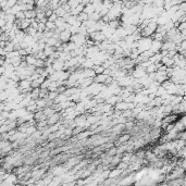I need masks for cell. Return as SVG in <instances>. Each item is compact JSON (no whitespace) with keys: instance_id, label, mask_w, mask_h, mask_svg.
<instances>
[{"instance_id":"obj_1","label":"cell","mask_w":186,"mask_h":186,"mask_svg":"<svg viewBox=\"0 0 186 186\" xmlns=\"http://www.w3.org/2000/svg\"><path fill=\"white\" fill-rule=\"evenodd\" d=\"M153 36L150 37H142V38L140 39L138 41V50H140V52L142 53V52L146 51V50H149L150 47H151V44H153Z\"/></svg>"},{"instance_id":"obj_2","label":"cell","mask_w":186,"mask_h":186,"mask_svg":"<svg viewBox=\"0 0 186 186\" xmlns=\"http://www.w3.org/2000/svg\"><path fill=\"white\" fill-rule=\"evenodd\" d=\"M88 38H89V37L84 36V35H82V34H80V33H76V34H73L70 41H74L75 44H78V46H83V45L86 44V41H87Z\"/></svg>"},{"instance_id":"obj_3","label":"cell","mask_w":186,"mask_h":186,"mask_svg":"<svg viewBox=\"0 0 186 186\" xmlns=\"http://www.w3.org/2000/svg\"><path fill=\"white\" fill-rule=\"evenodd\" d=\"M82 160H83V156H80V157H78V156L71 157L67 159V161L64 163V165H67L69 169H72V168H74L75 165H78Z\"/></svg>"},{"instance_id":"obj_4","label":"cell","mask_w":186,"mask_h":186,"mask_svg":"<svg viewBox=\"0 0 186 186\" xmlns=\"http://www.w3.org/2000/svg\"><path fill=\"white\" fill-rule=\"evenodd\" d=\"M73 34L71 33L69 29H65V31H62L60 33V36H59V39L62 41V43H69L71 40V37H72Z\"/></svg>"},{"instance_id":"obj_5","label":"cell","mask_w":186,"mask_h":186,"mask_svg":"<svg viewBox=\"0 0 186 186\" xmlns=\"http://www.w3.org/2000/svg\"><path fill=\"white\" fill-rule=\"evenodd\" d=\"M162 45H163V43L161 40L153 39V44H151V47H150V49L153 50L155 53H157V52H160L161 51V48H162Z\"/></svg>"},{"instance_id":"obj_6","label":"cell","mask_w":186,"mask_h":186,"mask_svg":"<svg viewBox=\"0 0 186 186\" xmlns=\"http://www.w3.org/2000/svg\"><path fill=\"white\" fill-rule=\"evenodd\" d=\"M64 63L65 61H63V60H61L59 58V59L54 60V62L52 63V67H53L54 71H62L64 70Z\"/></svg>"},{"instance_id":"obj_7","label":"cell","mask_w":186,"mask_h":186,"mask_svg":"<svg viewBox=\"0 0 186 186\" xmlns=\"http://www.w3.org/2000/svg\"><path fill=\"white\" fill-rule=\"evenodd\" d=\"M60 119H62L61 113H60V112H56V113L52 114L51 116H49V118L47 119V121H48V125H53V124L58 123V122H60Z\"/></svg>"},{"instance_id":"obj_8","label":"cell","mask_w":186,"mask_h":186,"mask_svg":"<svg viewBox=\"0 0 186 186\" xmlns=\"http://www.w3.org/2000/svg\"><path fill=\"white\" fill-rule=\"evenodd\" d=\"M19 89L20 91L22 89H25V88H29V87H32V81L29 78H25V80H21L19 82Z\"/></svg>"},{"instance_id":"obj_9","label":"cell","mask_w":186,"mask_h":186,"mask_svg":"<svg viewBox=\"0 0 186 186\" xmlns=\"http://www.w3.org/2000/svg\"><path fill=\"white\" fill-rule=\"evenodd\" d=\"M114 109H118V110H121V111H125V110L129 109V102H126L125 100L119 101L114 106Z\"/></svg>"},{"instance_id":"obj_10","label":"cell","mask_w":186,"mask_h":186,"mask_svg":"<svg viewBox=\"0 0 186 186\" xmlns=\"http://www.w3.org/2000/svg\"><path fill=\"white\" fill-rule=\"evenodd\" d=\"M122 172H123V171H122L121 169H119L118 167H116L115 169H112V170H110V175H109V177H111V178L121 177Z\"/></svg>"},{"instance_id":"obj_11","label":"cell","mask_w":186,"mask_h":186,"mask_svg":"<svg viewBox=\"0 0 186 186\" xmlns=\"http://www.w3.org/2000/svg\"><path fill=\"white\" fill-rule=\"evenodd\" d=\"M107 78H108V75H106L105 73H101V74H97L94 78V82L96 83H99V84H105L106 82Z\"/></svg>"},{"instance_id":"obj_12","label":"cell","mask_w":186,"mask_h":186,"mask_svg":"<svg viewBox=\"0 0 186 186\" xmlns=\"http://www.w3.org/2000/svg\"><path fill=\"white\" fill-rule=\"evenodd\" d=\"M25 61L29 65H35L37 62V58L35 57V54H27L25 57Z\"/></svg>"},{"instance_id":"obj_13","label":"cell","mask_w":186,"mask_h":186,"mask_svg":"<svg viewBox=\"0 0 186 186\" xmlns=\"http://www.w3.org/2000/svg\"><path fill=\"white\" fill-rule=\"evenodd\" d=\"M84 9H85V5H83V3H80L78 5H76L75 8L72 9V14L73 15H78L81 12H83L84 11Z\"/></svg>"},{"instance_id":"obj_14","label":"cell","mask_w":186,"mask_h":186,"mask_svg":"<svg viewBox=\"0 0 186 186\" xmlns=\"http://www.w3.org/2000/svg\"><path fill=\"white\" fill-rule=\"evenodd\" d=\"M96 75L97 74H96L94 67H91V69H84V76H85V78H95Z\"/></svg>"},{"instance_id":"obj_15","label":"cell","mask_w":186,"mask_h":186,"mask_svg":"<svg viewBox=\"0 0 186 186\" xmlns=\"http://www.w3.org/2000/svg\"><path fill=\"white\" fill-rule=\"evenodd\" d=\"M121 161H122V155H118V153H116V155H114L113 157H112L110 167H116Z\"/></svg>"},{"instance_id":"obj_16","label":"cell","mask_w":186,"mask_h":186,"mask_svg":"<svg viewBox=\"0 0 186 186\" xmlns=\"http://www.w3.org/2000/svg\"><path fill=\"white\" fill-rule=\"evenodd\" d=\"M150 62L151 63H155V64H157V63H159V62H161V60H162V53H160V52H157V53H155L153 56V57L150 58Z\"/></svg>"},{"instance_id":"obj_17","label":"cell","mask_w":186,"mask_h":186,"mask_svg":"<svg viewBox=\"0 0 186 186\" xmlns=\"http://www.w3.org/2000/svg\"><path fill=\"white\" fill-rule=\"evenodd\" d=\"M95 67V60L89 59V58H87L86 61L82 64V67H84V69H91V67Z\"/></svg>"},{"instance_id":"obj_18","label":"cell","mask_w":186,"mask_h":186,"mask_svg":"<svg viewBox=\"0 0 186 186\" xmlns=\"http://www.w3.org/2000/svg\"><path fill=\"white\" fill-rule=\"evenodd\" d=\"M44 51H45V53H46V56H47V57H51L52 54H53L54 52L57 51V49H56V47L48 46V45H47V46L45 47Z\"/></svg>"},{"instance_id":"obj_19","label":"cell","mask_w":186,"mask_h":186,"mask_svg":"<svg viewBox=\"0 0 186 186\" xmlns=\"http://www.w3.org/2000/svg\"><path fill=\"white\" fill-rule=\"evenodd\" d=\"M36 105L38 106L39 110H44V108L47 107V99H45V98L36 99Z\"/></svg>"},{"instance_id":"obj_20","label":"cell","mask_w":186,"mask_h":186,"mask_svg":"<svg viewBox=\"0 0 186 186\" xmlns=\"http://www.w3.org/2000/svg\"><path fill=\"white\" fill-rule=\"evenodd\" d=\"M84 12L88 13V14L91 15V13L96 12V7H95V5H94L91 2V3H88V5H85V9H84Z\"/></svg>"},{"instance_id":"obj_21","label":"cell","mask_w":186,"mask_h":186,"mask_svg":"<svg viewBox=\"0 0 186 186\" xmlns=\"http://www.w3.org/2000/svg\"><path fill=\"white\" fill-rule=\"evenodd\" d=\"M36 15H37L36 9H34V10H27V11H25V16H26V19H31V20H33V19H36Z\"/></svg>"},{"instance_id":"obj_22","label":"cell","mask_w":186,"mask_h":186,"mask_svg":"<svg viewBox=\"0 0 186 186\" xmlns=\"http://www.w3.org/2000/svg\"><path fill=\"white\" fill-rule=\"evenodd\" d=\"M56 112H58V111L53 108V107H46V108H44V113L46 114L48 118L51 116L52 114H54Z\"/></svg>"},{"instance_id":"obj_23","label":"cell","mask_w":186,"mask_h":186,"mask_svg":"<svg viewBox=\"0 0 186 186\" xmlns=\"http://www.w3.org/2000/svg\"><path fill=\"white\" fill-rule=\"evenodd\" d=\"M78 20L80 21V22H85V21H87V20H89V14L88 13H86V12H81L80 14L78 15Z\"/></svg>"},{"instance_id":"obj_24","label":"cell","mask_w":186,"mask_h":186,"mask_svg":"<svg viewBox=\"0 0 186 186\" xmlns=\"http://www.w3.org/2000/svg\"><path fill=\"white\" fill-rule=\"evenodd\" d=\"M54 12L57 13V15L60 16V18H63V16H64L65 14H67V10H65V9L63 8V5H60L59 8L54 10Z\"/></svg>"},{"instance_id":"obj_25","label":"cell","mask_w":186,"mask_h":186,"mask_svg":"<svg viewBox=\"0 0 186 186\" xmlns=\"http://www.w3.org/2000/svg\"><path fill=\"white\" fill-rule=\"evenodd\" d=\"M39 94H40V87L38 88H33V91L31 93V96L33 99H38L39 98Z\"/></svg>"},{"instance_id":"obj_26","label":"cell","mask_w":186,"mask_h":186,"mask_svg":"<svg viewBox=\"0 0 186 186\" xmlns=\"http://www.w3.org/2000/svg\"><path fill=\"white\" fill-rule=\"evenodd\" d=\"M158 67H157V64H155V63H151V64H149L147 67H146V72L147 73H153V72H157Z\"/></svg>"},{"instance_id":"obj_27","label":"cell","mask_w":186,"mask_h":186,"mask_svg":"<svg viewBox=\"0 0 186 186\" xmlns=\"http://www.w3.org/2000/svg\"><path fill=\"white\" fill-rule=\"evenodd\" d=\"M5 50L7 51V53L13 51L14 50V43L13 41H7V46L5 47Z\"/></svg>"},{"instance_id":"obj_28","label":"cell","mask_w":186,"mask_h":186,"mask_svg":"<svg viewBox=\"0 0 186 186\" xmlns=\"http://www.w3.org/2000/svg\"><path fill=\"white\" fill-rule=\"evenodd\" d=\"M58 41H59V38H56L54 36L53 37H50V38H48V40H47V45H48V46L54 47Z\"/></svg>"},{"instance_id":"obj_29","label":"cell","mask_w":186,"mask_h":186,"mask_svg":"<svg viewBox=\"0 0 186 186\" xmlns=\"http://www.w3.org/2000/svg\"><path fill=\"white\" fill-rule=\"evenodd\" d=\"M37 126L36 125H31V126H29L27 127V129H26V134L29 135V136H31V135H33L34 133L36 132L37 131Z\"/></svg>"},{"instance_id":"obj_30","label":"cell","mask_w":186,"mask_h":186,"mask_svg":"<svg viewBox=\"0 0 186 186\" xmlns=\"http://www.w3.org/2000/svg\"><path fill=\"white\" fill-rule=\"evenodd\" d=\"M129 140H131V134H123V135H121V136L119 137V140L122 143V144L127 143Z\"/></svg>"},{"instance_id":"obj_31","label":"cell","mask_w":186,"mask_h":186,"mask_svg":"<svg viewBox=\"0 0 186 186\" xmlns=\"http://www.w3.org/2000/svg\"><path fill=\"white\" fill-rule=\"evenodd\" d=\"M46 27L47 29H51V31H54V29H57V25L54 22H51V21H47L46 22Z\"/></svg>"},{"instance_id":"obj_32","label":"cell","mask_w":186,"mask_h":186,"mask_svg":"<svg viewBox=\"0 0 186 186\" xmlns=\"http://www.w3.org/2000/svg\"><path fill=\"white\" fill-rule=\"evenodd\" d=\"M26 109H27V111L33 112V113H35V112L38 111V110H39V109H38V106H37L36 103H35V105H29V106L26 107Z\"/></svg>"},{"instance_id":"obj_33","label":"cell","mask_w":186,"mask_h":186,"mask_svg":"<svg viewBox=\"0 0 186 186\" xmlns=\"http://www.w3.org/2000/svg\"><path fill=\"white\" fill-rule=\"evenodd\" d=\"M51 82H52V81L50 80L49 78H47L46 80L44 81V83H43V84L40 85V88H49V86H50V84H51Z\"/></svg>"},{"instance_id":"obj_34","label":"cell","mask_w":186,"mask_h":186,"mask_svg":"<svg viewBox=\"0 0 186 186\" xmlns=\"http://www.w3.org/2000/svg\"><path fill=\"white\" fill-rule=\"evenodd\" d=\"M94 70H95L96 74H101V73L105 72V67L102 65H95L94 67Z\"/></svg>"},{"instance_id":"obj_35","label":"cell","mask_w":186,"mask_h":186,"mask_svg":"<svg viewBox=\"0 0 186 186\" xmlns=\"http://www.w3.org/2000/svg\"><path fill=\"white\" fill-rule=\"evenodd\" d=\"M129 163L124 162V161H121V162H120L119 164L116 165V167H118L119 169H121L122 171H124V170H126V169L129 168Z\"/></svg>"},{"instance_id":"obj_36","label":"cell","mask_w":186,"mask_h":186,"mask_svg":"<svg viewBox=\"0 0 186 186\" xmlns=\"http://www.w3.org/2000/svg\"><path fill=\"white\" fill-rule=\"evenodd\" d=\"M59 91H49V95H48V98L51 99V100H54L59 96Z\"/></svg>"},{"instance_id":"obj_37","label":"cell","mask_w":186,"mask_h":186,"mask_svg":"<svg viewBox=\"0 0 186 186\" xmlns=\"http://www.w3.org/2000/svg\"><path fill=\"white\" fill-rule=\"evenodd\" d=\"M107 155L111 156V157H113L114 155H116V147H115V146H113L112 148H110V149L107 150Z\"/></svg>"},{"instance_id":"obj_38","label":"cell","mask_w":186,"mask_h":186,"mask_svg":"<svg viewBox=\"0 0 186 186\" xmlns=\"http://www.w3.org/2000/svg\"><path fill=\"white\" fill-rule=\"evenodd\" d=\"M16 20H23V19H26L25 16V11H20L15 14Z\"/></svg>"},{"instance_id":"obj_39","label":"cell","mask_w":186,"mask_h":186,"mask_svg":"<svg viewBox=\"0 0 186 186\" xmlns=\"http://www.w3.org/2000/svg\"><path fill=\"white\" fill-rule=\"evenodd\" d=\"M35 67H45L46 65H45V60L44 59H37V62L36 64H35Z\"/></svg>"},{"instance_id":"obj_40","label":"cell","mask_w":186,"mask_h":186,"mask_svg":"<svg viewBox=\"0 0 186 186\" xmlns=\"http://www.w3.org/2000/svg\"><path fill=\"white\" fill-rule=\"evenodd\" d=\"M46 29H47L46 23H45V22H39V24H38V32H43V33H44Z\"/></svg>"},{"instance_id":"obj_41","label":"cell","mask_w":186,"mask_h":186,"mask_svg":"<svg viewBox=\"0 0 186 186\" xmlns=\"http://www.w3.org/2000/svg\"><path fill=\"white\" fill-rule=\"evenodd\" d=\"M91 2L95 5L96 8H98V7H101L103 5V0H91Z\"/></svg>"},{"instance_id":"obj_42","label":"cell","mask_w":186,"mask_h":186,"mask_svg":"<svg viewBox=\"0 0 186 186\" xmlns=\"http://www.w3.org/2000/svg\"><path fill=\"white\" fill-rule=\"evenodd\" d=\"M58 18H59V16H58V15H57V13H56V12L53 11V13H52V14L49 16V18H48V21H51V22H56Z\"/></svg>"},{"instance_id":"obj_43","label":"cell","mask_w":186,"mask_h":186,"mask_svg":"<svg viewBox=\"0 0 186 186\" xmlns=\"http://www.w3.org/2000/svg\"><path fill=\"white\" fill-rule=\"evenodd\" d=\"M136 156L138 158H140V159H144L145 156H146V151H144V150H140V151H137L136 153Z\"/></svg>"},{"instance_id":"obj_44","label":"cell","mask_w":186,"mask_h":186,"mask_svg":"<svg viewBox=\"0 0 186 186\" xmlns=\"http://www.w3.org/2000/svg\"><path fill=\"white\" fill-rule=\"evenodd\" d=\"M20 54L22 56V57H25V56H27L29 53H27V50H26V49H23V48H22V49L20 50Z\"/></svg>"},{"instance_id":"obj_45","label":"cell","mask_w":186,"mask_h":186,"mask_svg":"<svg viewBox=\"0 0 186 186\" xmlns=\"http://www.w3.org/2000/svg\"><path fill=\"white\" fill-rule=\"evenodd\" d=\"M45 13H46V16H47V18H49V16L51 15L52 13H53V10H51V9H48V10L45 11Z\"/></svg>"},{"instance_id":"obj_46","label":"cell","mask_w":186,"mask_h":186,"mask_svg":"<svg viewBox=\"0 0 186 186\" xmlns=\"http://www.w3.org/2000/svg\"><path fill=\"white\" fill-rule=\"evenodd\" d=\"M29 1V0H19L18 3H19V5H25V3H27Z\"/></svg>"},{"instance_id":"obj_47","label":"cell","mask_w":186,"mask_h":186,"mask_svg":"<svg viewBox=\"0 0 186 186\" xmlns=\"http://www.w3.org/2000/svg\"><path fill=\"white\" fill-rule=\"evenodd\" d=\"M49 151H45V153H41V155H40V157L41 158H46L47 157V156H48V155H49Z\"/></svg>"},{"instance_id":"obj_48","label":"cell","mask_w":186,"mask_h":186,"mask_svg":"<svg viewBox=\"0 0 186 186\" xmlns=\"http://www.w3.org/2000/svg\"><path fill=\"white\" fill-rule=\"evenodd\" d=\"M0 46H1V48H5V47L7 46V41L1 40V43H0Z\"/></svg>"},{"instance_id":"obj_49","label":"cell","mask_w":186,"mask_h":186,"mask_svg":"<svg viewBox=\"0 0 186 186\" xmlns=\"http://www.w3.org/2000/svg\"><path fill=\"white\" fill-rule=\"evenodd\" d=\"M54 146H56V143H54V142H51L50 144H48V146H47V147H48V148H51V147H54Z\"/></svg>"},{"instance_id":"obj_50","label":"cell","mask_w":186,"mask_h":186,"mask_svg":"<svg viewBox=\"0 0 186 186\" xmlns=\"http://www.w3.org/2000/svg\"><path fill=\"white\" fill-rule=\"evenodd\" d=\"M67 1H69V0H60V5H64V3H67Z\"/></svg>"},{"instance_id":"obj_51","label":"cell","mask_w":186,"mask_h":186,"mask_svg":"<svg viewBox=\"0 0 186 186\" xmlns=\"http://www.w3.org/2000/svg\"><path fill=\"white\" fill-rule=\"evenodd\" d=\"M1 1H3V0H1Z\"/></svg>"}]
</instances>
